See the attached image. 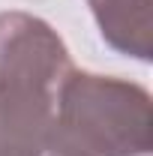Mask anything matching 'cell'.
Masks as SVG:
<instances>
[{"label":"cell","instance_id":"obj_2","mask_svg":"<svg viewBox=\"0 0 153 156\" xmlns=\"http://www.w3.org/2000/svg\"><path fill=\"white\" fill-rule=\"evenodd\" d=\"M72 72L63 39L27 12H0V90L57 93Z\"/></svg>","mask_w":153,"mask_h":156},{"label":"cell","instance_id":"obj_1","mask_svg":"<svg viewBox=\"0 0 153 156\" xmlns=\"http://www.w3.org/2000/svg\"><path fill=\"white\" fill-rule=\"evenodd\" d=\"M45 138L48 156H147L153 108L147 90L108 75L69 72Z\"/></svg>","mask_w":153,"mask_h":156},{"label":"cell","instance_id":"obj_3","mask_svg":"<svg viewBox=\"0 0 153 156\" xmlns=\"http://www.w3.org/2000/svg\"><path fill=\"white\" fill-rule=\"evenodd\" d=\"M90 6L111 48L150 60L153 0H90Z\"/></svg>","mask_w":153,"mask_h":156}]
</instances>
